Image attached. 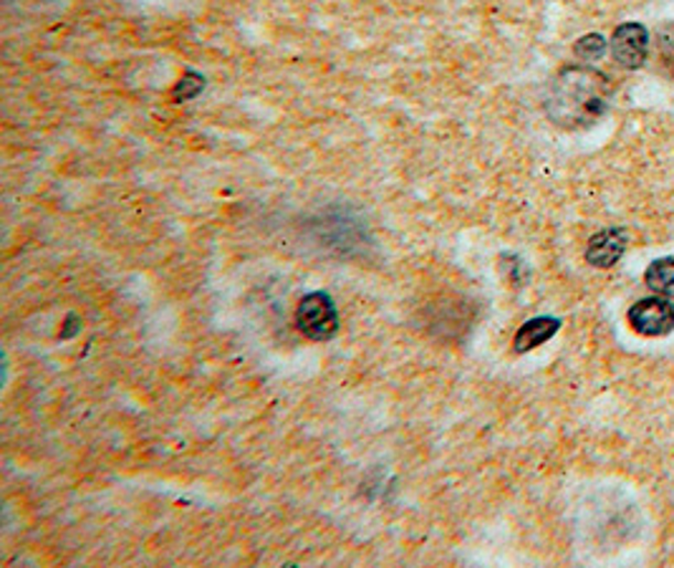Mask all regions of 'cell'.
<instances>
[{"label": "cell", "mask_w": 674, "mask_h": 568, "mask_svg": "<svg viewBox=\"0 0 674 568\" xmlns=\"http://www.w3.org/2000/svg\"><path fill=\"white\" fill-rule=\"evenodd\" d=\"M607 76L591 66H566L554 76L546 96V114L564 129H586L609 109Z\"/></svg>", "instance_id": "1"}, {"label": "cell", "mask_w": 674, "mask_h": 568, "mask_svg": "<svg viewBox=\"0 0 674 568\" xmlns=\"http://www.w3.org/2000/svg\"><path fill=\"white\" fill-rule=\"evenodd\" d=\"M296 326L311 341H329L339 334V309L323 291L306 293L296 309Z\"/></svg>", "instance_id": "2"}, {"label": "cell", "mask_w": 674, "mask_h": 568, "mask_svg": "<svg viewBox=\"0 0 674 568\" xmlns=\"http://www.w3.org/2000/svg\"><path fill=\"white\" fill-rule=\"evenodd\" d=\"M627 319L639 336H667L674 331V303L664 299H642L629 309Z\"/></svg>", "instance_id": "3"}, {"label": "cell", "mask_w": 674, "mask_h": 568, "mask_svg": "<svg viewBox=\"0 0 674 568\" xmlns=\"http://www.w3.org/2000/svg\"><path fill=\"white\" fill-rule=\"evenodd\" d=\"M611 54L624 68H642L650 58V31L642 23L619 25L611 36Z\"/></svg>", "instance_id": "4"}, {"label": "cell", "mask_w": 674, "mask_h": 568, "mask_svg": "<svg viewBox=\"0 0 674 568\" xmlns=\"http://www.w3.org/2000/svg\"><path fill=\"white\" fill-rule=\"evenodd\" d=\"M627 243H629L627 231H621V227L601 231L589 240V248H586V260L597 268H611L614 264H619L621 256H624Z\"/></svg>", "instance_id": "5"}, {"label": "cell", "mask_w": 674, "mask_h": 568, "mask_svg": "<svg viewBox=\"0 0 674 568\" xmlns=\"http://www.w3.org/2000/svg\"><path fill=\"white\" fill-rule=\"evenodd\" d=\"M558 329H561V321L554 319V317H538V319L525 321L523 326L518 329V334H515V339H513V349L518 354L533 352V349L546 344L550 336H556Z\"/></svg>", "instance_id": "6"}, {"label": "cell", "mask_w": 674, "mask_h": 568, "mask_svg": "<svg viewBox=\"0 0 674 568\" xmlns=\"http://www.w3.org/2000/svg\"><path fill=\"white\" fill-rule=\"evenodd\" d=\"M654 58L660 74L674 84V21L664 23L654 33Z\"/></svg>", "instance_id": "7"}, {"label": "cell", "mask_w": 674, "mask_h": 568, "mask_svg": "<svg viewBox=\"0 0 674 568\" xmlns=\"http://www.w3.org/2000/svg\"><path fill=\"white\" fill-rule=\"evenodd\" d=\"M644 281L652 291L667 296V299H674V258L654 260V264L646 268Z\"/></svg>", "instance_id": "8"}, {"label": "cell", "mask_w": 674, "mask_h": 568, "mask_svg": "<svg viewBox=\"0 0 674 568\" xmlns=\"http://www.w3.org/2000/svg\"><path fill=\"white\" fill-rule=\"evenodd\" d=\"M205 89V76L197 72H185L178 84H174L172 89V99L174 101H190L195 99V96Z\"/></svg>", "instance_id": "9"}, {"label": "cell", "mask_w": 674, "mask_h": 568, "mask_svg": "<svg viewBox=\"0 0 674 568\" xmlns=\"http://www.w3.org/2000/svg\"><path fill=\"white\" fill-rule=\"evenodd\" d=\"M574 54L584 61H597L607 54V41H603V36H599V33H589V36L576 41Z\"/></svg>", "instance_id": "10"}]
</instances>
